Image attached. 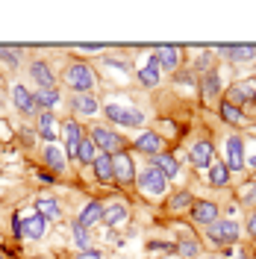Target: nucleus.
<instances>
[{"instance_id": "f257e3e1", "label": "nucleus", "mask_w": 256, "mask_h": 259, "mask_svg": "<svg viewBox=\"0 0 256 259\" xmlns=\"http://www.w3.org/2000/svg\"><path fill=\"white\" fill-rule=\"evenodd\" d=\"M65 80H68V85L74 89V92H80V95H89L92 89H95V71L89 68V65H71L68 71H65Z\"/></svg>"}, {"instance_id": "f03ea898", "label": "nucleus", "mask_w": 256, "mask_h": 259, "mask_svg": "<svg viewBox=\"0 0 256 259\" xmlns=\"http://www.w3.org/2000/svg\"><path fill=\"white\" fill-rule=\"evenodd\" d=\"M206 239L212 244H236V239H239V224L236 221H215V224H209V230H206Z\"/></svg>"}, {"instance_id": "7ed1b4c3", "label": "nucleus", "mask_w": 256, "mask_h": 259, "mask_svg": "<svg viewBox=\"0 0 256 259\" xmlns=\"http://www.w3.org/2000/svg\"><path fill=\"white\" fill-rule=\"evenodd\" d=\"M103 112H106L109 121L121 124V127H142L144 124V115L139 109H127V106H118V103H109Z\"/></svg>"}, {"instance_id": "20e7f679", "label": "nucleus", "mask_w": 256, "mask_h": 259, "mask_svg": "<svg viewBox=\"0 0 256 259\" xmlns=\"http://www.w3.org/2000/svg\"><path fill=\"white\" fill-rule=\"evenodd\" d=\"M139 186H142L147 194L159 197V194H165V186H168V180H165V174H162L159 168H144L142 174H139Z\"/></svg>"}, {"instance_id": "39448f33", "label": "nucleus", "mask_w": 256, "mask_h": 259, "mask_svg": "<svg viewBox=\"0 0 256 259\" xmlns=\"http://www.w3.org/2000/svg\"><path fill=\"white\" fill-rule=\"evenodd\" d=\"M92 142H95L100 150H106L109 156H115L118 150H121V136L118 133H112V130H106V127H95V133H92Z\"/></svg>"}, {"instance_id": "423d86ee", "label": "nucleus", "mask_w": 256, "mask_h": 259, "mask_svg": "<svg viewBox=\"0 0 256 259\" xmlns=\"http://www.w3.org/2000/svg\"><path fill=\"white\" fill-rule=\"evenodd\" d=\"M253 97H256V77H247V80L233 82V89H230V103H233V106L250 103Z\"/></svg>"}, {"instance_id": "0eeeda50", "label": "nucleus", "mask_w": 256, "mask_h": 259, "mask_svg": "<svg viewBox=\"0 0 256 259\" xmlns=\"http://www.w3.org/2000/svg\"><path fill=\"white\" fill-rule=\"evenodd\" d=\"M112 168H115V180L121 183V186H130L133 177H136V171H133V159H130L124 150H118L112 156Z\"/></svg>"}, {"instance_id": "6e6552de", "label": "nucleus", "mask_w": 256, "mask_h": 259, "mask_svg": "<svg viewBox=\"0 0 256 259\" xmlns=\"http://www.w3.org/2000/svg\"><path fill=\"white\" fill-rule=\"evenodd\" d=\"M241 165H244V139L230 136L227 139V168L230 171H239Z\"/></svg>"}, {"instance_id": "1a4fd4ad", "label": "nucleus", "mask_w": 256, "mask_h": 259, "mask_svg": "<svg viewBox=\"0 0 256 259\" xmlns=\"http://www.w3.org/2000/svg\"><path fill=\"white\" fill-rule=\"evenodd\" d=\"M192 218L197 221V224H215L218 221V206L215 203H209V200H197V203H192Z\"/></svg>"}, {"instance_id": "9d476101", "label": "nucleus", "mask_w": 256, "mask_h": 259, "mask_svg": "<svg viewBox=\"0 0 256 259\" xmlns=\"http://www.w3.org/2000/svg\"><path fill=\"white\" fill-rule=\"evenodd\" d=\"M192 162H194V168H212V162H215V147H212V142H197L192 147Z\"/></svg>"}, {"instance_id": "9b49d317", "label": "nucleus", "mask_w": 256, "mask_h": 259, "mask_svg": "<svg viewBox=\"0 0 256 259\" xmlns=\"http://www.w3.org/2000/svg\"><path fill=\"white\" fill-rule=\"evenodd\" d=\"M62 136H65V147H68V156H77V147L82 142V127L77 121H68L62 127Z\"/></svg>"}, {"instance_id": "f8f14e48", "label": "nucleus", "mask_w": 256, "mask_h": 259, "mask_svg": "<svg viewBox=\"0 0 256 259\" xmlns=\"http://www.w3.org/2000/svg\"><path fill=\"white\" fill-rule=\"evenodd\" d=\"M12 100H15V106L24 115H32L35 109H38V106H35V95H32V92H27L24 85H15V89H12Z\"/></svg>"}, {"instance_id": "ddd939ff", "label": "nucleus", "mask_w": 256, "mask_h": 259, "mask_svg": "<svg viewBox=\"0 0 256 259\" xmlns=\"http://www.w3.org/2000/svg\"><path fill=\"white\" fill-rule=\"evenodd\" d=\"M159 56L153 53L150 56V62L144 65V68H139V80H142V85H147V89H153L156 82H159Z\"/></svg>"}, {"instance_id": "4468645a", "label": "nucleus", "mask_w": 256, "mask_h": 259, "mask_svg": "<svg viewBox=\"0 0 256 259\" xmlns=\"http://www.w3.org/2000/svg\"><path fill=\"white\" fill-rule=\"evenodd\" d=\"M136 150H142V153H153V156H159L162 150V139L156 133H142L139 139H136Z\"/></svg>"}, {"instance_id": "2eb2a0df", "label": "nucleus", "mask_w": 256, "mask_h": 259, "mask_svg": "<svg viewBox=\"0 0 256 259\" xmlns=\"http://www.w3.org/2000/svg\"><path fill=\"white\" fill-rule=\"evenodd\" d=\"M97 221H103V203L92 200V203H86V209L80 212V221H77V224H82V227H95Z\"/></svg>"}, {"instance_id": "dca6fc26", "label": "nucleus", "mask_w": 256, "mask_h": 259, "mask_svg": "<svg viewBox=\"0 0 256 259\" xmlns=\"http://www.w3.org/2000/svg\"><path fill=\"white\" fill-rule=\"evenodd\" d=\"M30 74H32V80L38 82L41 89H53V71H50L48 62H32Z\"/></svg>"}, {"instance_id": "f3484780", "label": "nucleus", "mask_w": 256, "mask_h": 259, "mask_svg": "<svg viewBox=\"0 0 256 259\" xmlns=\"http://www.w3.org/2000/svg\"><path fill=\"white\" fill-rule=\"evenodd\" d=\"M200 89H203V97H206V100L218 97V95H221V77H218L215 71H206V74H203V80H200Z\"/></svg>"}, {"instance_id": "a211bd4d", "label": "nucleus", "mask_w": 256, "mask_h": 259, "mask_svg": "<svg viewBox=\"0 0 256 259\" xmlns=\"http://www.w3.org/2000/svg\"><path fill=\"white\" fill-rule=\"evenodd\" d=\"M103 221L109 227L124 224V221H127V206H124V203H109V206L103 209Z\"/></svg>"}, {"instance_id": "6ab92c4d", "label": "nucleus", "mask_w": 256, "mask_h": 259, "mask_svg": "<svg viewBox=\"0 0 256 259\" xmlns=\"http://www.w3.org/2000/svg\"><path fill=\"white\" fill-rule=\"evenodd\" d=\"M92 165H95V174H97L100 180H103V183H109V180L115 177L112 156H109V153H103V156H95V162H92Z\"/></svg>"}, {"instance_id": "aec40b11", "label": "nucleus", "mask_w": 256, "mask_h": 259, "mask_svg": "<svg viewBox=\"0 0 256 259\" xmlns=\"http://www.w3.org/2000/svg\"><path fill=\"white\" fill-rule=\"evenodd\" d=\"M156 56H159V65L162 68H168V71H174L177 65H180V48H162V50H156Z\"/></svg>"}, {"instance_id": "412c9836", "label": "nucleus", "mask_w": 256, "mask_h": 259, "mask_svg": "<svg viewBox=\"0 0 256 259\" xmlns=\"http://www.w3.org/2000/svg\"><path fill=\"white\" fill-rule=\"evenodd\" d=\"M153 162H156L153 168H159L162 174H165V180H168V177H174L177 171H180V165H177V159L171 156V153H159V156H156Z\"/></svg>"}, {"instance_id": "4be33fe9", "label": "nucleus", "mask_w": 256, "mask_h": 259, "mask_svg": "<svg viewBox=\"0 0 256 259\" xmlns=\"http://www.w3.org/2000/svg\"><path fill=\"white\" fill-rule=\"evenodd\" d=\"M45 218L41 215H35V218H30L27 224H24V230H21V236H27V239H41L45 236Z\"/></svg>"}, {"instance_id": "5701e85b", "label": "nucleus", "mask_w": 256, "mask_h": 259, "mask_svg": "<svg viewBox=\"0 0 256 259\" xmlns=\"http://www.w3.org/2000/svg\"><path fill=\"white\" fill-rule=\"evenodd\" d=\"M38 215L45 218V221H53V218H59V203L53 200V197H38Z\"/></svg>"}, {"instance_id": "b1692460", "label": "nucleus", "mask_w": 256, "mask_h": 259, "mask_svg": "<svg viewBox=\"0 0 256 259\" xmlns=\"http://www.w3.org/2000/svg\"><path fill=\"white\" fill-rule=\"evenodd\" d=\"M218 53L230 56L233 62H247V59L256 56V48H218Z\"/></svg>"}, {"instance_id": "393cba45", "label": "nucleus", "mask_w": 256, "mask_h": 259, "mask_svg": "<svg viewBox=\"0 0 256 259\" xmlns=\"http://www.w3.org/2000/svg\"><path fill=\"white\" fill-rule=\"evenodd\" d=\"M45 162H48V168H53V171H62L65 168V153L59 150V147L48 145L45 147Z\"/></svg>"}, {"instance_id": "a878e982", "label": "nucleus", "mask_w": 256, "mask_h": 259, "mask_svg": "<svg viewBox=\"0 0 256 259\" xmlns=\"http://www.w3.org/2000/svg\"><path fill=\"white\" fill-rule=\"evenodd\" d=\"M74 109L80 115H97V100L92 95H77L74 97Z\"/></svg>"}, {"instance_id": "bb28decb", "label": "nucleus", "mask_w": 256, "mask_h": 259, "mask_svg": "<svg viewBox=\"0 0 256 259\" xmlns=\"http://www.w3.org/2000/svg\"><path fill=\"white\" fill-rule=\"evenodd\" d=\"M227 180H230V168L221 165V162H212V168H209V183H212V186H227Z\"/></svg>"}, {"instance_id": "cd10ccee", "label": "nucleus", "mask_w": 256, "mask_h": 259, "mask_svg": "<svg viewBox=\"0 0 256 259\" xmlns=\"http://www.w3.org/2000/svg\"><path fill=\"white\" fill-rule=\"evenodd\" d=\"M56 103H59V92H56V89H41V92H35V106L50 109V106H56Z\"/></svg>"}, {"instance_id": "c85d7f7f", "label": "nucleus", "mask_w": 256, "mask_h": 259, "mask_svg": "<svg viewBox=\"0 0 256 259\" xmlns=\"http://www.w3.org/2000/svg\"><path fill=\"white\" fill-rule=\"evenodd\" d=\"M38 133H41L48 142H53V139H56V121H53V115H50V112L38 115Z\"/></svg>"}, {"instance_id": "c756f323", "label": "nucleus", "mask_w": 256, "mask_h": 259, "mask_svg": "<svg viewBox=\"0 0 256 259\" xmlns=\"http://www.w3.org/2000/svg\"><path fill=\"white\" fill-rule=\"evenodd\" d=\"M177 253L180 256H186V259H192L200 253V244L194 242V239H180V244H177Z\"/></svg>"}, {"instance_id": "7c9ffc66", "label": "nucleus", "mask_w": 256, "mask_h": 259, "mask_svg": "<svg viewBox=\"0 0 256 259\" xmlns=\"http://www.w3.org/2000/svg\"><path fill=\"white\" fill-rule=\"evenodd\" d=\"M77 156H80V162L92 165V162H95V142H92V139H82L80 147H77Z\"/></svg>"}, {"instance_id": "2f4dec72", "label": "nucleus", "mask_w": 256, "mask_h": 259, "mask_svg": "<svg viewBox=\"0 0 256 259\" xmlns=\"http://www.w3.org/2000/svg\"><path fill=\"white\" fill-rule=\"evenodd\" d=\"M221 118H224L227 124H239V121H241V109H239V106H233V103L227 100V103H221Z\"/></svg>"}, {"instance_id": "473e14b6", "label": "nucleus", "mask_w": 256, "mask_h": 259, "mask_svg": "<svg viewBox=\"0 0 256 259\" xmlns=\"http://www.w3.org/2000/svg\"><path fill=\"white\" fill-rule=\"evenodd\" d=\"M194 200H192V194L189 192H177L174 194V200H171V209L180 212V209H186V206H192Z\"/></svg>"}, {"instance_id": "72a5a7b5", "label": "nucleus", "mask_w": 256, "mask_h": 259, "mask_svg": "<svg viewBox=\"0 0 256 259\" xmlns=\"http://www.w3.org/2000/svg\"><path fill=\"white\" fill-rule=\"evenodd\" d=\"M71 233H74V242L80 244V247H86V250H89V242H92V239H89L86 227H82V224H74V230H71Z\"/></svg>"}, {"instance_id": "f704fd0d", "label": "nucleus", "mask_w": 256, "mask_h": 259, "mask_svg": "<svg viewBox=\"0 0 256 259\" xmlns=\"http://www.w3.org/2000/svg\"><path fill=\"white\" fill-rule=\"evenodd\" d=\"M0 62H6L9 68H18V53H15V50L0 48Z\"/></svg>"}, {"instance_id": "c9c22d12", "label": "nucleus", "mask_w": 256, "mask_h": 259, "mask_svg": "<svg viewBox=\"0 0 256 259\" xmlns=\"http://www.w3.org/2000/svg\"><path fill=\"white\" fill-rule=\"evenodd\" d=\"M77 259H103V253H100V250H82Z\"/></svg>"}, {"instance_id": "e433bc0d", "label": "nucleus", "mask_w": 256, "mask_h": 259, "mask_svg": "<svg viewBox=\"0 0 256 259\" xmlns=\"http://www.w3.org/2000/svg\"><path fill=\"white\" fill-rule=\"evenodd\" d=\"M247 233H250V236L256 239V212L250 215V218H247Z\"/></svg>"}, {"instance_id": "4c0bfd02", "label": "nucleus", "mask_w": 256, "mask_h": 259, "mask_svg": "<svg viewBox=\"0 0 256 259\" xmlns=\"http://www.w3.org/2000/svg\"><path fill=\"white\" fill-rule=\"evenodd\" d=\"M230 256H233V259H244V250H241V247H236V250H233Z\"/></svg>"}, {"instance_id": "58836bf2", "label": "nucleus", "mask_w": 256, "mask_h": 259, "mask_svg": "<svg viewBox=\"0 0 256 259\" xmlns=\"http://www.w3.org/2000/svg\"><path fill=\"white\" fill-rule=\"evenodd\" d=\"M250 165H253V168H256V153H253V156H250Z\"/></svg>"}, {"instance_id": "ea45409f", "label": "nucleus", "mask_w": 256, "mask_h": 259, "mask_svg": "<svg viewBox=\"0 0 256 259\" xmlns=\"http://www.w3.org/2000/svg\"><path fill=\"white\" fill-rule=\"evenodd\" d=\"M250 200H256V192H250Z\"/></svg>"}, {"instance_id": "a19ab883", "label": "nucleus", "mask_w": 256, "mask_h": 259, "mask_svg": "<svg viewBox=\"0 0 256 259\" xmlns=\"http://www.w3.org/2000/svg\"><path fill=\"white\" fill-rule=\"evenodd\" d=\"M212 259H221V256H212Z\"/></svg>"}]
</instances>
